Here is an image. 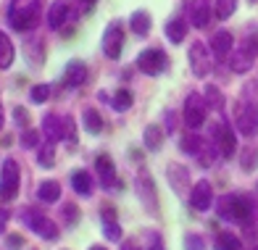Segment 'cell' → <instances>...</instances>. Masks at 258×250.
Here are the masks:
<instances>
[{
  "instance_id": "13",
  "label": "cell",
  "mask_w": 258,
  "mask_h": 250,
  "mask_svg": "<svg viewBox=\"0 0 258 250\" xmlns=\"http://www.w3.org/2000/svg\"><path fill=\"white\" fill-rule=\"evenodd\" d=\"M187 19L192 27L203 29L211 21V3L208 0H187Z\"/></svg>"
},
{
  "instance_id": "17",
  "label": "cell",
  "mask_w": 258,
  "mask_h": 250,
  "mask_svg": "<svg viewBox=\"0 0 258 250\" xmlns=\"http://www.w3.org/2000/svg\"><path fill=\"white\" fill-rule=\"evenodd\" d=\"M163 135H166V129H161L158 124L145 127V132H143V142H145V148H148L150 153L161 150V145H163Z\"/></svg>"
},
{
  "instance_id": "27",
  "label": "cell",
  "mask_w": 258,
  "mask_h": 250,
  "mask_svg": "<svg viewBox=\"0 0 258 250\" xmlns=\"http://www.w3.org/2000/svg\"><path fill=\"white\" fill-rule=\"evenodd\" d=\"M216 250H242V242L232 232H219L216 234Z\"/></svg>"
},
{
  "instance_id": "12",
  "label": "cell",
  "mask_w": 258,
  "mask_h": 250,
  "mask_svg": "<svg viewBox=\"0 0 258 250\" xmlns=\"http://www.w3.org/2000/svg\"><path fill=\"white\" fill-rule=\"evenodd\" d=\"M137 195H140V200L145 203L148 213H156V208H158L156 190H153V182H150V174H148L145 169H140V174H137Z\"/></svg>"
},
{
  "instance_id": "39",
  "label": "cell",
  "mask_w": 258,
  "mask_h": 250,
  "mask_svg": "<svg viewBox=\"0 0 258 250\" xmlns=\"http://www.w3.org/2000/svg\"><path fill=\"white\" fill-rule=\"evenodd\" d=\"M184 250H206V242H203V237L201 234H184Z\"/></svg>"
},
{
  "instance_id": "26",
  "label": "cell",
  "mask_w": 258,
  "mask_h": 250,
  "mask_svg": "<svg viewBox=\"0 0 258 250\" xmlns=\"http://www.w3.org/2000/svg\"><path fill=\"white\" fill-rule=\"evenodd\" d=\"M250 216H253L250 200H248V198H242V195H237V200H234V221L245 224V221H250Z\"/></svg>"
},
{
  "instance_id": "49",
  "label": "cell",
  "mask_w": 258,
  "mask_h": 250,
  "mask_svg": "<svg viewBox=\"0 0 258 250\" xmlns=\"http://www.w3.org/2000/svg\"><path fill=\"white\" fill-rule=\"evenodd\" d=\"M6 221H8V211H0V232H3V227H6Z\"/></svg>"
},
{
  "instance_id": "3",
  "label": "cell",
  "mask_w": 258,
  "mask_h": 250,
  "mask_svg": "<svg viewBox=\"0 0 258 250\" xmlns=\"http://www.w3.org/2000/svg\"><path fill=\"white\" fill-rule=\"evenodd\" d=\"M166 66H169V58H166L163 50H158V47H148V50H143L137 55V69L143 71V74H148V77L163 74Z\"/></svg>"
},
{
  "instance_id": "48",
  "label": "cell",
  "mask_w": 258,
  "mask_h": 250,
  "mask_svg": "<svg viewBox=\"0 0 258 250\" xmlns=\"http://www.w3.org/2000/svg\"><path fill=\"white\" fill-rule=\"evenodd\" d=\"M166 121H169V127H166V132L171 135L174 129H177V127H174V113H166Z\"/></svg>"
},
{
  "instance_id": "24",
  "label": "cell",
  "mask_w": 258,
  "mask_h": 250,
  "mask_svg": "<svg viewBox=\"0 0 258 250\" xmlns=\"http://www.w3.org/2000/svg\"><path fill=\"white\" fill-rule=\"evenodd\" d=\"M166 37H169V42H182L184 40V34H187V24L182 21V19H171V21H166Z\"/></svg>"
},
{
  "instance_id": "11",
  "label": "cell",
  "mask_w": 258,
  "mask_h": 250,
  "mask_svg": "<svg viewBox=\"0 0 258 250\" xmlns=\"http://www.w3.org/2000/svg\"><path fill=\"white\" fill-rule=\"evenodd\" d=\"M190 206L198 213H203V211H208L211 206H214V190H211V184L206 179L192 184V190H190Z\"/></svg>"
},
{
  "instance_id": "35",
  "label": "cell",
  "mask_w": 258,
  "mask_h": 250,
  "mask_svg": "<svg viewBox=\"0 0 258 250\" xmlns=\"http://www.w3.org/2000/svg\"><path fill=\"white\" fill-rule=\"evenodd\" d=\"M129 105H132V95H129V90H119V92L113 95V105H111V108H116V111L124 113Z\"/></svg>"
},
{
  "instance_id": "25",
  "label": "cell",
  "mask_w": 258,
  "mask_h": 250,
  "mask_svg": "<svg viewBox=\"0 0 258 250\" xmlns=\"http://www.w3.org/2000/svg\"><path fill=\"white\" fill-rule=\"evenodd\" d=\"M82 121H85V129L90 135H100L103 132V118L95 108H85V113H82Z\"/></svg>"
},
{
  "instance_id": "4",
  "label": "cell",
  "mask_w": 258,
  "mask_h": 250,
  "mask_svg": "<svg viewBox=\"0 0 258 250\" xmlns=\"http://www.w3.org/2000/svg\"><path fill=\"white\" fill-rule=\"evenodd\" d=\"M234 121H237L240 135L253 137L255 129H258V103L255 100L237 103V108H234Z\"/></svg>"
},
{
  "instance_id": "18",
  "label": "cell",
  "mask_w": 258,
  "mask_h": 250,
  "mask_svg": "<svg viewBox=\"0 0 258 250\" xmlns=\"http://www.w3.org/2000/svg\"><path fill=\"white\" fill-rule=\"evenodd\" d=\"M87 82V66L79 64V61H72L66 66V85L69 87H82Z\"/></svg>"
},
{
  "instance_id": "47",
  "label": "cell",
  "mask_w": 258,
  "mask_h": 250,
  "mask_svg": "<svg viewBox=\"0 0 258 250\" xmlns=\"http://www.w3.org/2000/svg\"><path fill=\"white\" fill-rule=\"evenodd\" d=\"M121 250H143V247H140L135 240H124V242H121Z\"/></svg>"
},
{
  "instance_id": "5",
  "label": "cell",
  "mask_w": 258,
  "mask_h": 250,
  "mask_svg": "<svg viewBox=\"0 0 258 250\" xmlns=\"http://www.w3.org/2000/svg\"><path fill=\"white\" fill-rule=\"evenodd\" d=\"M206 111H208V103H206L203 95H198V92L187 95V100H184V124H187V129L195 132L198 127H203Z\"/></svg>"
},
{
  "instance_id": "36",
  "label": "cell",
  "mask_w": 258,
  "mask_h": 250,
  "mask_svg": "<svg viewBox=\"0 0 258 250\" xmlns=\"http://www.w3.org/2000/svg\"><path fill=\"white\" fill-rule=\"evenodd\" d=\"M103 234H105V240L119 242L121 240V227L116 221H103Z\"/></svg>"
},
{
  "instance_id": "52",
  "label": "cell",
  "mask_w": 258,
  "mask_h": 250,
  "mask_svg": "<svg viewBox=\"0 0 258 250\" xmlns=\"http://www.w3.org/2000/svg\"><path fill=\"white\" fill-rule=\"evenodd\" d=\"M250 3H255V0H250Z\"/></svg>"
},
{
  "instance_id": "21",
  "label": "cell",
  "mask_w": 258,
  "mask_h": 250,
  "mask_svg": "<svg viewBox=\"0 0 258 250\" xmlns=\"http://www.w3.org/2000/svg\"><path fill=\"white\" fill-rule=\"evenodd\" d=\"M229 69L234 71V74H248V71L253 69V55H248L245 50H237L229 55Z\"/></svg>"
},
{
  "instance_id": "33",
  "label": "cell",
  "mask_w": 258,
  "mask_h": 250,
  "mask_svg": "<svg viewBox=\"0 0 258 250\" xmlns=\"http://www.w3.org/2000/svg\"><path fill=\"white\" fill-rule=\"evenodd\" d=\"M240 163L245 171H253L255 163H258V148H242L240 150Z\"/></svg>"
},
{
  "instance_id": "45",
  "label": "cell",
  "mask_w": 258,
  "mask_h": 250,
  "mask_svg": "<svg viewBox=\"0 0 258 250\" xmlns=\"http://www.w3.org/2000/svg\"><path fill=\"white\" fill-rule=\"evenodd\" d=\"M8 247H16V250L24 247V240H21V237H16V234H11V237H8Z\"/></svg>"
},
{
  "instance_id": "10",
  "label": "cell",
  "mask_w": 258,
  "mask_h": 250,
  "mask_svg": "<svg viewBox=\"0 0 258 250\" xmlns=\"http://www.w3.org/2000/svg\"><path fill=\"white\" fill-rule=\"evenodd\" d=\"M121 47H124V32L119 24H108L103 32V53L111 58V61H116V58L121 55Z\"/></svg>"
},
{
  "instance_id": "50",
  "label": "cell",
  "mask_w": 258,
  "mask_h": 250,
  "mask_svg": "<svg viewBox=\"0 0 258 250\" xmlns=\"http://www.w3.org/2000/svg\"><path fill=\"white\" fill-rule=\"evenodd\" d=\"M3 116L6 113H3V105H0V129H3Z\"/></svg>"
},
{
  "instance_id": "51",
  "label": "cell",
  "mask_w": 258,
  "mask_h": 250,
  "mask_svg": "<svg viewBox=\"0 0 258 250\" xmlns=\"http://www.w3.org/2000/svg\"><path fill=\"white\" fill-rule=\"evenodd\" d=\"M90 250H105V247H103V245H92Z\"/></svg>"
},
{
  "instance_id": "22",
  "label": "cell",
  "mask_w": 258,
  "mask_h": 250,
  "mask_svg": "<svg viewBox=\"0 0 258 250\" xmlns=\"http://www.w3.org/2000/svg\"><path fill=\"white\" fill-rule=\"evenodd\" d=\"M37 198L42 200V203H55V200L61 198V184H58L55 179H45L37 187Z\"/></svg>"
},
{
  "instance_id": "9",
  "label": "cell",
  "mask_w": 258,
  "mask_h": 250,
  "mask_svg": "<svg viewBox=\"0 0 258 250\" xmlns=\"http://www.w3.org/2000/svg\"><path fill=\"white\" fill-rule=\"evenodd\" d=\"M187 58H190V66H192V74H195V77H206L208 71H211V53H208V45L192 42L190 50H187Z\"/></svg>"
},
{
  "instance_id": "20",
  "label": "cell",
  "mask_w": 258,
  "mask_h": 250,
  "mask_svg": "<svg viewBox=\"0 0 258 250\" xmlns=\"http://www.w3.org/2000/svg\"><path fill=\"white\" fill-rule=\"evenodd\" d=\"M129 27H132V32L137 37H145L150 32V14L148 11H135V14L129 16Z\"/></svg>"
},
{
  "instance_id": "14",
  "label": "cell",
  "mask_w": 258,
  "mask_h": 250,
  "mask_svg": "<svg viewBox=\"0 0 258 250\" xmlns=\"http://www.w3.org/2000/svg\"><path fill=\"white\" fill-rule=\"evenodd\" d=\"M42 135L48 137V142L63 140V118L55 116V113H48L42 118Z\"/></svg>"
},
{
  "instance_id": "38",
  "label": "cell",
  "mask_w": 258,
  "mask_h": 250,
  "mask_svg": "<svg viewBox=\"0 0 258 250\" xmlns=\"http://www.w3.org/2000/svg\"><path fill=\"white\" fill-rule=\"evenodd\" d=\"M29 98H32L34 103H45V100L50 98V85H34L32 92H29Z\"/></svg>"
},
{
  "instance_id": "44",
  "label": "cell",
  "mask_w": 258,
  "mask_h": 250,
  "mask_svg": "<svg viewBox=\"0 0 258 250\" xmlns=\"http://www.w3.org/2000/svg\"><path fill=\"white\" fill-rule=\"evenodd\" d=\"M14 118L19 121V129H21V132H24V129H29V116H27L24 108H14Z\"/></svg>"
},
{
  "instance_id": "15",
  "label": "cell",
  "mask_w": 258,
  "mask_h": 250,
  "mask_svg": "<svg viewBox=\"0 0 258 250\" xmlns=\"http://www.w3.org/2000/svg\"><path fill=\"white\" fill-rule=\"evenodd\" d=\"M229 50H232V32L219 29L214 37H211V53L224 58V55H229Z\"/></svg>"
},
{
  "instance_id": "43",
  "label": "cell",
  "mask_w": 258,
  "mask_h": 250,
  "mask_svg": "<svg viewBox=\"0 0 258 250\" xmlns=\"http://www.w3.org/2000/svg\"><path fill=\"white\" fill-rule=\"evenodd\" d=\"M21 145L24 148H40V135L32 132V129H24V132H21Z\"/></svg>"
},
{
  "instance_id": "2",
  "label": "cell",
  "mask_w": 258,
  "mask_h": 250,
  "mask_svg": "<svg viewBox=\"0 0 258 250\" xmlns=\"http://www.w3.org/2000/svg\"><path fill=\"white\" fill-rule=\"evenodd\" d=\"M21 221H24L37 237H42V240H50V242L58 240V227L37 208H21Z\"/></svg>"
},
{
  "instance_id": "40",
  "label": "cell",
  "mask_w": 258,
  "mask_h": 250,
  "mask_svg": "<svg viewBox=\"0 0 258 250\" xmlns=\"http://www.w3.org/2000/svg\"><path fill=\"white\" fill-rule=\"evenodd\" d=\"M145 250H166L158 232H145Z\"/></svg>"
},
{
  "instance_id": "32",
  "label": "cell",
  "mask_w": 258,
  "mask_h": 250,
  "mask_svg": "<svg viewBox=\"0 0 258 250\" xmlns=\"http://www.w3.org/2000/svg\"><path fill=\"white\" fill-rule=\"evenodd\" d=\"M203 98H206V103H208V108H214V111H221V108H224V95H221V90H219V87L208 85Z\"/></svg>"
},
{
  "instance_id": "1",
  "label": "cell",
  "mask_w": 258,
  "mask_h": 250,
  "mask_svg": "<svg viewBox=\"0 0 258 250\" xmlns=\"http://www.w3.org/2000/svg\"><path fill=\"white\" fill-rule=\"evenodd\" d=\"M8 21L19 32H29L40 21V0H11Z\"/></svg>"
},
{
  "instance_id": "16",
  "label": "cell",
  "mask_w": 258,
  "mask_h": 250,
  "mask_svg": "<svg viewBox=\"0 0 258 250\" xmlns=\"http://www.w3.org/2000/svg\"><path fill=\"white\" fill-rule=\"evenodd\" d=\"M66 16H69V6H66V0H55V3L48 8V27L50 29H61L63 27V21H66Z\"/></svg>"
},
{
  "instance_id": "42",
  "label": "cell",
  "mask_w": 258,
  "mask_h": 250,
  "mask_svg": "<svg viewBox=\"0 0 258 250\" xmlns=\"http://www.w3.org/2000/svg\"><path fill=\"white\" fill-rule=\"evenodd\" d=\"M61 216H63L66 224H77V221H79V208H77L74 203H66V206L61 208Z\"/></svg>"
},
{
  "instance_id": "31",
  "label": "cell",
  "mask_w": 258,
  "mask_h": 250,
  "mask_svg": "<svg viewBox=\"0 0 258 250\" xmlns=\"http://www.w3.org/2000/svg\"><path fill=\"white\" fill-rule=\"evenodd\" d=\"M234 200H237V195H221L219 198V216L221 219H227V221H234Z\"/></svg>"
},
{
  "instance_id": "34",
  "label": "cell",
  "mask_w": 258,
  "mask_h": 250,
  "mask_svg": "<svg viewBox=\"0 0 258 250\" xmlns=\"http://www.w3.org/2000/svg\"><path fill=\"white\" fill-rule=\"evenodd\" d=\"M234 8H237V0H216L214 14H216V19H229L234 14Z\"/></svg>"
},
{
  "instance_id": "46",
  "label": "cell",
  "mask_w": 258,
  "mask_h": 250,
  "mask_svg": "<svg viewBox=\"0 0 258 250\" xmlns=\"http://www.w3.org/2000/svg\"><path fill=\"white\" fill-rule=\"evenodd\" d=\"M103 221H116V211L113 208H103Z\"/></svg>"
},
{
  "instance_id": "37",
  "label": "cell",
  "mask_w": 258,
  "mask_h": 250,
  "mask_svg": "<svg viewBox=\"0 0 258 250\" xmlns=\"http://www.w3.org/2000/svg\"><path fill=\"white\" fill-rule=\"evenodd\" d=\"M63 140L69 142V145H77V127H74V118L72 116L63 118Z\"/></svg>"
},
{
  "instance_id": "8",
  "label": "cell",
  "mask_w": 258,
  "mask_h": 250,
  "mask_svg": "<svg viewBox=\"0 0 258 250\" xmlns=\"http://www.w3.org/2000/svg\"><path fill=\"white\" fill-rule=\"evenodd\" d=\"M166 179L171 184V190L177 195H187L192 190V182H190V169L182 163H169V169H166Z\"/></svg>"
},
{
  "instance_id": "6",
  "label": "cell",
  "mask_w": 258,
  "mask_h": 250,
  "mask_svg": "<svg viewBox=\"0 0 258 250\" xmlns=\"http://www.w3.org/2000/svg\"><path fill=\"white\" fill-rule=\"evenodd\" d=\"M19 182H21V169L14 158L3 163V174H0V198L14 200L19 195Z\"/></svg>"
},
{
  "instance_id": "41",
  "label": "cell",
  "mask_w": 258,
  "mask_h": 250,
  "mask_svg": "<svg viewBox=\"0 0 258 250\" xmlns=\"http://www.w3.org/2000/svg\"><path fill=\"white\" fill-rule=\"evenodd\" d=\"M37 161H40L42 166H53V161H55L53 142H48V145H42V148H40V156H37Z\"/></svg>"
},
{
  "instance_id": "23",
  "label": "cell",
  "mask_w": 258,
  "mask_h": 250,
  "mask_svg": "<svg viewBox=\"0 0 258 250\" xmlns=\"http://www.w3.org/2000/svg\"><path fill=\"white\" fill-rule=\"evenodd\" d=\"M14 42L8 40L6 32H0V69H11V64H14Z\"/></svg>"
},
{
  "instance_id": "30",
  "label": "cell",
  "mask_w": 258,
  "mask_h": 250,
  "mask_svg": "<svg viewBox=\"0 0 258 250\" xmlns=\"http://www.w3.org/2000/svg\"><path fill=\"white\" fill-rule=\"evenodd\" d=\"M72 187L77 190L79 195H90V193H92V176H90L87 171H77V174L72 176Z\"/></svg>"
},
{
  "instance_id": "28",
  "label": "cell",
  "mask_w": 258,
  "mask_h": 250,
  "mask_svg": "<svg viewBox=\"0 0 258 250\" xmlns=\"http://www.w3.org/2000/svg\"><path fill=\"white\" fill-rule=\"evenodd\" d=\"M240 50H245L248 55H258V27H250L245 32V37L240 40Z\"/></svg>"
},
{
  "instance_id": "19",
  "label": "cell",
  "mask_w": 258,
  "mask_h": 250,
  "mask_svg": "<svg viewBox=\"0 0 258 250\" xmlns=\"http://www.w3.org/2000/svg\"><path fill=\"white\" fill-rule=\"evenodd\" d=\"M95 169H98V176H100V184H103V187H113L116 174H113V163H111V158H108V156H98Z\"/></svg>"
},
{
  "instance_id": "53",
  "label": "cell",
  "mask_w": 258,
  "mask_h": 250,
  "mask_svg": "<svg viewBox=\"0 0 258 250\" xmlns=\"http://www.w3.org/2000/svg\"><path fill=\"white\" fill-rule=\"evenodd\" d=\"M253 250H258V247H253Z\"/></svg>"
},
{
  "instance_id": "7",
  "label": "cell",
  "mask_w": 258,
  "mask_h": 250,
  "mask_svg": "<svg viewBox=\"0 0 258 250\" xmlns=\"http://www.w3.org/2000/svg\"><path fill=\"white\" fill-rule=\"evenodd\" d=\"M211 137H214V148H216V153H221L224 158L234 156V150H237V140H234L232 127L216 121L214 129H211Z\"/></svg>"
},
{
  "instance_id": "29",
  "label": "cell",
  "mask_w": 258,
  "mask_h": 250,
  "mask_svg": "<svg viewBox=\"0 0 258 250\" xmlns=\"http://www.w3.org/2000/svg\"><path fill=\"white\" fill-rule=\"evenodd\" d=\"M203 148H206V145H203V140L198 137L195 132H190V135H184V137H182V150L187 153V156H195V158H198Z\"/></svg>"
}]
</instances>
